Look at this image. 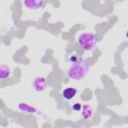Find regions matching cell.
<instances>
[{
  "label": "cell",
  "instance_id": "cell-1",
  "mask_svg": "<svg viewBox=\"0 0 128 128\" xmlns=\"http://www.w3.org/2000/svg\"><path fill=\"white\" fill-rule=\"evenodd\" d=\"M90 66L84 58H80L75 60L70 66L68 75L74 80H80L84 78L88 72Z\"/></svg>",
  "mask_w": 128,
  "mask_h": 128
},
{
  "label": "cell",
  "instance_id": "cell-2",
  "mask_svg": "<svg viewBox=\"0 0 128 128\" xmlns=\"http://www.w3.org/2000/svg\"><path fill=\"white\" fill-rule=\"evenodd\" d=\"M97 38L92 33L84 32L80 34L78 38V43L80 48L86 51L92 50L96 44Z\"/></svg>",
  "mask_w": 128,
  "mask_h": 128
},
{
  "label": "cell",
  "instance_id": "cell-3",
  "mask_svg": "<svg viewBox=\"0 0 128 128\" xmlns=\"http://www.w3.org/2000/svg\"><path fill=\"white\" fill-rule=\"evenodd\" d=\"M47 82L45 78L38 76L35 78L32 82V86L35 91L41 92L46 88Z\"/></svg>",
  "mask_w": 128,
  "mask_h": 128
},
{
  "label": "cell",
  "instance_id": "cell-4",
  "mask_svg": "<svg viewBox=\"0 0 128 128\" xmlns=\"http://www.w3.org/2000/svg\"><path fill=\"white\" fill-rule=\"evenodd\" d=\"M24 4L26 8L35 10L41 8L42 2V0H24Z\"/></svg>",
  "mask_w": 128,
  "mask_h": 128
},
{
  "label": "cell",
  "instance_id": "cell-5",
  "mask_svg": "<svg viewBox=\"0 0 128 128\" xmlns=\"http://www.w3.org/2000/svg\"><path fill=\"white\" fill-rule=\"evenodd\" d=\"M93 114V110L92 108L87 104L82 106V116L84 120H88L90 119Z\"/></svg>",
  "mask_w": 128,
  "mask_h": 128
},
{
  "label": "cell",
  "instance_id": "cell-6",
  "mask_svg": "<svg viewBox=\"0 0 128 128\" xmlns=\"http://www.w3.org/2000/svg\"><path fill=\"white\" fill-rule=\"evenodd\" d=\"M77 90L72 87H70L66 88L62 92V96L66 100H70L72 99L76 94Z\"/></svg>",
  "mask_w": 128,
  "mask_h": 128
},
{
  "label": "cell",
  "instance_id": "cell-7",
  "mask_svg": "<svg viewBox=\"0 0 128 128\" xmlns=\"http://www.w3.org/2000/svg\"><path fill=\"white\" fill-rule=\"evenodd\" d=\"M10 74V67L4 64H2L0 66V78L5 79L8 78Z\"/></svg>",
  "mask_w": 128,
  "mask_h": 128
},
{
  "label": "cell",
  "instance_id": "cell-8",
  "mask_svg": "<svg viewBox=\"0 0 128 128\" xmlns=\"http://www.w3.org/2000/svg\"><path fill=\"white\" fill-rule=\"evenodd\" d=\"M18 108L21 110L23 112H26L32 113V112H34L36 111V110L34 108L30 106L29 105L25 103L20 104L18 105Z\"/></svg>",
  "mask_w": 128,
  "mask_h": 128
},
{
  "label": "cell",
  "instance_id": "cell-9",
  "mask_svg": "<svg viewBox=\"0 0 128 128\" xmlns=\"http://www.w3.org/2000/svg\"><path fill=\"white\" fill-rule=\"evenodd\" d=\"M72 108L73 110H75V111H80L81 108H82V106L80 103H76L74 104L72 106Z\"/></svg>",
  "mask_w": 128,
  "mask_h": 128
}]
</instances>
